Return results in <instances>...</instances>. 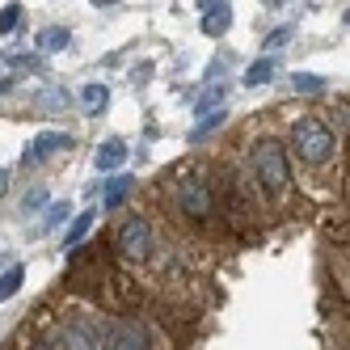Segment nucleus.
<instances>
[{
	"mask_svg": "<svg viewBox=\"0 0 350 350\" xmlns=\"http://www.w3.org/2000/svg\"><path fill=\"white\" fill-rule=\"evenodd\" d=\"M106 106H110V89H106L102 81H93V85L81 89V110H85V114H102Z\"/></svg>",
	"mask_w": 350,
	"mask_h": 350,
	"instance_id": "ddd939ff",
	"label": "nucleus"
},
{
	"mask_svg": "<svg viewBox=\"0 0 350 350\" xmlns=\"http://www.w3.org/2000/svg\"><path fill=\"white\" fill-rule=\"evenodd\" d=\"M152 338L135 317H97V350H148Z\"/></svg>",
	"mask_w": 350,
	"mask_h": 350,
	"instance_id": "7ed1b4c3",
	"label": "nucleus"
},
{
	"mask_svg": "<svg viewBox=\"0 0 350 350\" xmlns=\"http://www.w3.org/2000/svg\"><path fill=\"white\" fill-rule=\"evenodd\" d=\"M5 59H9V68H34V72H38V64H42L38 51H17V55H5Z\"/></svg>",
	"mask_w": 350,
	"mask_h": 350,
	"instance_id": "5701e85b",
	"label": "nucleus"
},
{
	"mask_svg": "<svg viewBox=\"0 0 350 350\" xmlns=\"http://www.w3.org/2000/svg\"><path fill=\"white\" fill-rule=\"evenodd\" d=\"M224 118H228V110H211V114H207V118H198V127H194V131H190V139H194V144H198V139H203V135H211V131H215V127H224Z\"/></svg>",
	"mask_w": 350,
	"mask_h": 350,
	"instance_id": "f3484780",
	"label": "nucleus"
},
{
	"mask_svg": "<svg viewBox=\"0 0 350 350\" xmlns=\"http://www.w3.org/2000/svg\"><path fill=\"white\" fill-rule=\"evenodd\" d=\"M68 215H72V203H64V198H59V203L46 207V219H42V224H46V228H55V224H64Z\"/></svg>",
	"mask_w": 350,
	"mask_h": 350,
	"instance_id": "4be33fe9",
	"label": "nucleus"
},
{
	"mask_svg": "<svg viewBox=\"0 0 350 350\" xmlns=\"http://www.w3.org/2000/svg\"><path fill=\"white\" fill-rule=\"evenodd\" d=\"M127 152H131V148L127 144H122V139H106V144H97V169H102V173H114L122 161H127Z\"/></svg>",
	"mask_w": 350,
	"mask_h": 350,
	"instance_id": "9b49d317",
	"label": "nucleus"
},
{
	"mask_svg": "<svg viewBox=\"0 0 350 350\" xmlns=\"http://www.w3.org/2000/svg\"><path fill=\"white\" fill-rule=\"evenodd\" d=\"M346 26H350V9H346Z\"/></svg>",
	"mask_w": 350,
	"mask_h": 350,
	"instance_id": "bb28decb",
	"label": "nucleus"
},
{
	"mask_svg": "<svg viewBox=\"0 0 350 350\" xmlns=\"http://www.w3.org/2000/svg\"><path fill=\"white\" fill-rule=\"evenodd\" d=\"M89 228H93V211H81L77 219H72V228L64 232V249H68V258L77 254V249L85 245V237H89Z\"/></svg>",
	"mask_w": 350,
	"mask_h": 350,
	"instance_id": "f8f14e48",
	"label": "nucleus"
},
{
	"mask_svg": "<svg viewBox=\"0 0 350 350\" xmlns=\"http://www.w3.org/2000/svg\"><path fill=\"white\" fill-rule=\"evenodd\" d=\"M198 26L207 38H224L232 26V5L228 0H211V5H198Z\"/></svg>",
	"mask_w": 350,
	"mask_h": 350,
	"instance_id": "6e6552de",
	"label": "nucleus"
},
{
	"mask_svg": "<svg viewBox=\"0 0 350 350\" xmlns=\"http://www.w3.org/2000/svg\"><path fill=\"white\" fill-rule=\"evenodd\" d=\"M295 93L317 97V93H325V81H321V77H312V72H299V77H295Z\"/></svg>",
	"mask_w": 350,
	"mask_h": 350,
	"instance_id": "6ab92c4d",
	"label": "nucleus"
},
{
	"mask_svg": "<svg viewBox=\"0 0 350 350\" xmlns=\"http://www.w3.org/2000/svg\"><path fill=\"white\" fill-rule=\"evenodd\" d=\"M249 169H254V182L262 186V194H283L287 182H291V169H287V148L283 139L274 135H262L254 144V152H249Z\"/></svg>",
	"mask_w": 350,
	"mask_h": 350,
	"instance_id": "f03ea898",
	"label": "nucleus"
},
{
	"mask_svg": "<svg viewBox=\"0 0 350 350\" xmlns=\"http://www.w3.org/2000/svg\"><path fill=\"white\" fill-rule=\"evenodd\" d=\"M21 350H51L46 342H21Z\"/></svg>",
	"mask_w": 350,
	"mask_h": 350,
	"instance_id": "393cba45",
	"label": "nucleus"
},
{
	"mask_svg": "<svg viewBox=\"0 0 350 350\" xmlns=\"http://www.w3.org/2000/svg\"><path fill=\"white\" fill-rule=\"evenodd\" d=\"M178 211L194 224H207L215 211V190L203 173H182L178 178Z\"/></svg>",
	"mask_w": 350,
	"mask_h": 350,
	"instance_id": "20e7f679",
	"label": "nucleus"
},
{
	"mask_svg": "<svg viewBox=\"0 0 350 350\" xmlns=\"http://www.w3.org/2000/svg\"><path fill=\"white\" fill-rule=\"evenodd\" d=\"M274 72H279V64H274L270 55H262V59H254L245 68V85L254 89V85H266V81H274Z\"/></svg>",
	"mask_w": 350,
	"mask_h": 350,
	"instance_id": "4468645a",
	"label": "nucleus"
},
{
	"mask_svg": "<svg viewBox=\"0 0 350 350\" xmlns=\"http://www.w3.org/2000/svg\"><path fill=\"white\" fill-rule=\"evenodd\" d=\"M38 106H42L46 114H59V110L68 106V93H64V89H46V93H38Z\"/></svg>",
	"mask_w": 350,
	"mask_h": 350,
	"instance_id": "a211bd4d",
	"label": "nucleus"
},
{
	"mask_svg": "<svg viewBox=\"0 0 350 350\" xmlns=\"http://www.w3.org/2000/svg\"><path fill=\"white\" fill-rule=\"evenodd\" d=\"M291 152H295L299 165L325 169L338 157V135H334V127L325 118L304 114V118H295V127H291Z\"/></svg>",
	"mask_w": 350,
	"mask_h": 350,
	"instance_id": "f257e3e1",
	"label": "nucleus"
},
{
	"mask_svg": "<svg viewBox=\"0 0 350 350\" xmlns=\"http://www.w3.org/2000/svg\"><path fill=\"white\" fill-rule=\"evenodd\" d=\"M17 21H21V5H5L0 9V34H13Z\"/></svg>",
	"mask_w": 350,
	"mask_h": 350,
	"instance_id": "aec40b11",
	"label": "nucleus"
},
{
	"mask_svg": "<svg viewBox=\"0 0 350 350\" xmlns=\"http://www.w3.org/2000/svg\"><path fill=\"white\" fill-rule=\"evenodd\" d=\"M42 207H46V190H42V186L26 190V198H21V211H30V215H34V211H42Z\"/></svg>",
	"mask_w": 350,
	"mask_h": 350,
	"instance_id": "412c9836",
	"label": "nucleus"
},
{
	"mask_svg": "<svg viewBox=\"0 0 350 350\" xmlns=\"http://www.w3.org/2000/svg\"><path fill=\"white\" fill-rule=\"evenodd\" d=\"M9 190V169H0V194Z\"/></svg>",
	"mask_w": 350,
	"mask_h": 350,
	"instance_id": "a878e982",
	"label": "nucleus"
},
{
	"mask_svg": "<svg viewBox=\"0 0 350 350\" xmlns=\"http://www.w3.org/2000/svg\"><path fill=\"white\" fill-rule=\"evenodd\" d=\"M34 46H38V51H46V55L68 51V46H72V30L68 26H46V30L34 34Z\"/></svg>",
	"mask_w": 350,
	"mask_h": 350,
	"instance_id": "9d476101",
	"label": "nucleus"
},
{
	"mask_svg": "<svg viewBox=\"0 0 350 350\" xmlns=\"http://www.w3.org/2000/svg\"><path fill=\"white\" fill-rule=\"evenodd\" d=\"M131 190H135V178H127V173L106 178V186H102V211H118L131 198Z\"/></svg>",
	"mask_w": 350,
	"mask_h": 350,
	"instance_id": "1a4fd4ad",
	"label": "nucleus"
},
{
	"mask_svg": "<svg viewBox=\"0 0 350 350\" xmlns=\"http://www.w3.org/2000/svg\"><path fill=\"white\" fill-rule=\"evenodd\" d=\"M68 148H72V135L68 131H38L26 148H21V161H26V165H42L46 157L68 152Z\"/></svg>",
	"mask_w": 350,
	"mask_h": 350,
	"instance_id": "0eeeda50",
	"label": "nucleus"
},
{
	"mask_svg": "<svg viewBox=\"0 0 350 350\" xmlns=\"http://www.w3.org/2000/svg\"><path fill=\"white\" fill-rule=\"evenodd\" d=\"M287 38H291V26H279V30L266 38V46H274V51H279V46H287Z\"/></svg>",
	"mask_w": 350,
	"mask_h": 350,
	"instance_id": "b1692460",
	"label": "nucleus"
},
{
	"mask_svg": "<svg viewBox=\"0 0 350 350\" xmlns=\"http://www.w3.org/2000/svg\"><path fill=\"white\" fill-rule=\"evenodd\" d=\"M224 97H228V85H211L207 93H198V118H203V110H224Z\"/></svg>",
	"mask_w": 350,
	"mask_h": 350,
	"instance_id": "dca6fc26",
	"label": "nucleus"
},
{
	"mask_svg": "<svg viewBox=\"0 0 350 350\" xmlns=\"http://www.w3.org/2000/svg\"><path fill=\"white\" fill-rule=\"evenodd\" d=\"M152 224H148L144 215H131V219H122L118 224V232H114V249L127 262H148L152 258Z\"/></svg>",
	"mask_w": 350,
	"mask_h": 350,
	"instance_id": "39448f33",
	"label": "nucleus"
},
{
	"mask_svg": "<svg viewBox=\"0 0 350 350\" xmlns=\"http://www.w3.org/2000/svg\"><path fill=\"white\" fill-rule=\"evenodd\" d=\"M51 350H97V321L93 317H72V321H59L55 334L46 338Z\"/></svg>",
	"mask_w": 350,
	"mask_h": 350,
	"instance_id": "423d86ee",
	"label": "nucleus"
},
{
	"mask_svg": "<svg viewBox=\"0 0 350 350\" xmlns=\"http://www.w3.org/2000/svg\"><path fill=\"white\" fill-rule=\"evenodd\" d=\"M21 283H26V266H9L5 274H0V304L5 299H13L21 291Z\"/></svg>",
	"mask_w": 350,
	"mask_h": 350,
	"instance_id": "2eb2a0df",
	"label": "nucleus"
}]
</instances>
